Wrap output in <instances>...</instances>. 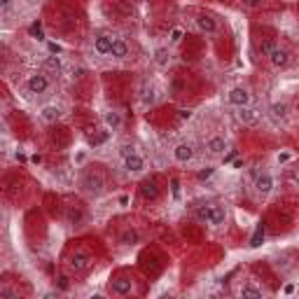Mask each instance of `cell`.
Returning <instances> with one entry per match:
<instances>
[{
	"label": "cell",
	"mask_w": 299,
	"mask_h": 299,
	"mask_svg": "<svg viewBox=\"0 0 299 299\" xmlns=\"http://www.w3.org/2000/svg\"><path fill=\"white\" fill-rule=\"evenodd\" d=\"M213 173H215L213 166H206V169H201V171H199V180H208Z\"/></svg>",
	"instance_id": "cell-29"
},
{
	"label": "cell",
	"mask_w": 299,
	"mask_h": 299,
	"mask_svg": "<svg viewBox=\"0 0 299 299\" xmlns=\"http://www.w3.org/2000/svg\"><path fill=\"white\" fill-rule=\"evenodd\" d=\"M82 190L86 194H101L103 192V178L98 175V173H86L85 178H82Z\"/></svg>",
	"instance_id": "cell-3"
},
{
	"label": "cell",
	"mask_w": 299,
	"mask_h": 299,
	"mask_svg": "<svg viewBox=\"0 0 299 299\" xmlns=\"http://www.w3.org/2000/svg\"><path fill=\"white\" fill-rule=\"evenodd\" d=\"M128 201H131L128 194H122V196H119V206H128Z\"/></svg>",
	"instance_id": "cell-40"
},
{
	"label": "cell",
	"mask_w": 299,
	"mask_h": 299,
	"mask_svg": "<svg viewBox=\"0 0 299 299\" xmlns=\"http://www.w3.org/2000/svg\"><path fill=\"white\" fill-rule=\"evenodd\" d=\"M227 101H229L232 106H236V107H243V106H250L253 96H250V91H248L246 86H234V89L229 91Z\"/></svg>",
	"instance_id": "cell-2"
},
{
	"label": "cell",
	"mask_w": 299,
	"mask_h": 299,
	"mask_svg": "<svg viewBox=\"0 0 299 299\" xmlns=\"http://www.w3.org/2000/svg\"><path fill=\"white\" fill-rule=\"evenodd\" d=\"M47 49H49L52 54H61V47H59V44H54V43H47Z\"/></svg>",
	"instance_id": "cell-37"
},
{
	"label": "cell",
	"mask_w": 299,
	"mask_h": 299,
	"mask_svg": "<svg viewBox=\"0 0 299 299\" xmlns=\"http://www.w3.org/2000/svg\"><path fill=\"white\" fill-rule=\"evenodd\" d=\"M224 222H227V211H224V206H220V203H213L211 224H213V227H222Z\"/></svg>",
	"instance_id": "cell-18"
},
{
	"label": "cell",
	"mask_w": 299,
	"mask_h": 299,
	"mask_svg": "<svg viewBox=\"0 0 299 299\" xmlns=\"http://www.w3.org/2000/svg\"><path fill=\"white\" fill-rule=\"evenodd\" d=\"M75 161H77V164H82V161H85V152H80V154L75 157Z\"/></svg>",
	"instance_id": "cell-43"
},
{
	"label": "cell",
	"mask_w": 299,
	"mask_h": 299,
	"mask_svg": "<svg viewBox=\"0 0 299 299\" xmlns=\"http://www.w3.org/2000/svg\"><path fill=\"white\" fill-rule=\"evenodd\" d=\"M241 2H243L246 7H257V5H259L262 0H241Z\"/></svg>",
	"instance_id": "cell-38"
},
{
	"label": "cell",
	"mask_w": 299,
	"mask_h": 299,
	"mask_svg": "<svg viewBox=\"0 0 299 299\" xmlns=\"http://www.w3.org/2000/svg\"><path fill=\"white\" fill-rule=\"evenodd\" d=\"M196 28H199L201 33H208V35H213V33H217V23H215V19L206 17V14H201V17L196 19Z\"/></svg>",
	"instance_id": "cell-17"
},
{
	"label": "cell",
	"mask_w": 299,
	"mask_h": 299,
	"mask_svg": "<svg viewBox=\"0 0 299 299\" xmlns=\"http://www.w3.org/2000/svg\"><path fill=\"white\" fill-rule=\"evenodd\" d=\"M178 117L185 122V119H192V110L190 107H182V110H178Z\"/></svg>",
	"instance_id": "cell-33"
},
{
	"label": "cell",
	"mask_w": 299,
	"mask_h": 299,
	"mask_svg": "<svg viewBox=\"0 0 299 299\" xmlns=\"http://www.w3.org/2000/svg\"><path fill=\"white\" fill-rule=\"evenodd\" d=\"M14 157H17V161H26V154H23V152H17Z\"/></svg>",
	"instance_id": "cell-42"
},
{
	"label": "cell",
	"mask_w": 299,
	"mask_h": 299,
	"mask_svg": "<svg viewBox=\"0 0 299 299\" xmlns=\"http://www.w3.org/2000/svg\"><path fill=\"white\" fill-rule=\"evenodd\" d=\"M12 2H14V0H0V12H2V14H7L10 7H12Z\"/></svg>",
	"instance_id": "cell-35"
},
{
	"label": "cell",
	"mask_w": 299,
	"mask_h": 299,
	"mask_svg": "<svg viewBox=\"0 0 299 299\" xmlns=\"http://www.w3.org/2000/svg\"><path fill=\"white\" fill-rule=\"evenodd\" d=\"M110 292L117 295V297H127V295L133 292V280H128V278H117V280H112Z\"/></svg>",
	"instance_id": "cell-9"
},
{
	"label": "cell",
	"mask_w": 299,
	"mask_h": 299,
	"mask_svg": "<svg viewBox=\"0 0 299 299\" xmlns=\"http://www.w3.org/2000/svg\"><path fill=\"white\" fill-rule=\"evenodd\" d=\"M180 40H182V28H173V31H171V43L178 44Z\"/></svg>",
	"instance_id": "cell-31"
},
{
	"label": "cell",
	"mask_w": 299,
	"mask_h": 299,
	"mask_svg": "<svg viewBox=\"0 0 299 299\" xmlns=\"http://www.w3.org/2000/svg\"><path fill=\"white\" fill-rule=\"evenodd\" d=\"M157 101V89L152 86V82H143V91H140V103L143 106H152Z\"/></svg>",
	"instance_id": "cell-15"
},
{
	"label": "cell",
	"mask_w": 299,
	"mask_h": 299,
	"mask_svg": "<svg viewBox=\"0 0 299 299\" xmlns=\"http://www.w3.org/2000/svg\"><path fill=\"white\" fill-rule=\"evenodd\" d=\"M234 159H236V150H229L227 154H222V161H224V164H234Z\"/></svg>",
	"instance_id": "cell-32"
},
{
	"label": "cell",
	"mask_w": 299,
	"mask_h": 299,
	"mask_svg": "<svg viewBox=\"0 0 299 299\" xmlns=\"http://www.w3.org/2000/svg\"><path fill=\"white\" fill-rule=\"evenodd\" d=\"M26 89L31 91V94H35V96H40V94H44L47 89H49V77L44 73H33L28 80H26Z\"/></svg>",
	"instance_id": "cell-1"
},
{
	"label": "cell",
	"mask_w": 299,
	"mask_h": 299,
	"mask_svg": "<svg viewBox=\"0 0 299 299\" xmlns=\"http://www.w3.org/2000/svg\"><path fill=\"white\" fill-rule=\"evenodd\" d=\"M154 64L159 65V68H169V64H171V52L166 47H159L154 52Z\"/></svg>",
	"instance_id": "cell-21"
},
{
	"label": "cell",
	"mask_w": 299,
	"mask_h": 299,
	"mask_svg": "<svg viewBox=\"0 0 299 299\" xmlns=\"http://www.w3.org/2000/svg\"><path fill=\"white\" fill-rule=\"evenodd\" d=\"M124 169H127V173H140L145 169V159L140 157L138 152H128L124 157Z\"/></svg>",
	"instance_id": "cell-7"
},
{
	"label": "cell",
	"mask_w": 299,
	"mask_h": 299,
	"mask_svg": "<svg viewBox=\"0 0 299 299\" xmlns=\"http://www.w3.org/2000/svg\"><path fill=\"white\" fill-rule=\"evenodd\" d=\"M44 68L47 70H52V73H61V59L52 54V56H47V61H44Z\"/></svg>",
	"instance_id": "cell-26"
},
{
	"label": "cell",
	"mask_w": 299,
	"mask_h": 299,
	"mask_svg": "<svg viewBox=\"0 0 299 299\" xmlns=\"http://www.w3.org/2000/svg\"><path fill=\"white\" fill-rule=\"evenodd\" d=\"M59 288L68 290V278H65V276H59Z\"/></svg>",
	"instance_id": "cell-39"
},
{
	"label": "cell",
	"mask_w": 299,
	"mask_h": 299,
	"mask_svg": "<svg viewBox=\"0 0 299 299\" xmlns=\"http://www.w3.org/2000/svg\"><path fill=\"white\" fill-rule=\"evenodd\" d=\"M140 194L148 199V201H154L157 196H159V185L154 178H145V180L140 182Z\"/></svg>",
	"instance_id": "cell-11"
},
{
	"label": "cell",
	"mask_w": 299,
	"mask_h": 299,
	"mask_svg": "<svg viewBox=\"0 0 299 299\" xmlns=\"http://www.w3.org/2000/svg\"><path fill=\"white\" fill-rule=\"evenodd\" d=\"M290 159H292V154H290V152H280V154H278V157H276V161H278V164H288Z\"/></svg>",
	"instance_id": "cell-34"
},
{
	"label": "cell",
	"mask_w": 299,
	"mask_h": 299,
	"mask_svg": "<svg viewBox=\"0 0 299 299\" xmlns=\"http://www.w3.org/2000/svg\"><path fill=\"white\" fill-rule=\"evenodd\" d=\"M68 267L73 269L75 274H80V271H86V269L91 267V257H89V253H82V250H77V253H73V255H70V259H68Z\"/></svg>",
	"instance_id": "cell-4"
},
{
	"label": "cell",
	"mask_w": 299,
	"mask_h": 299,
	"mask_svg": "<svg viewBox=\"0 0 299 299\" xmlns=\"http://www.w3.org/2000/svg\"><path fill=\"white\" fill-rule=\"evenodd\" d=\"M103 124H106L110 131H119V128L124 127L122 112H117V110H107V112H103Z\"/></svg>",
	"instance_id": "cell-13"
},
{
	"label": "cell",
	"mask_w": 299,
	"mask_h": 299,
	"mask_svg": "<svg viewBox=\"0 0 299 299\" xmlns=\"http://www.w3.org/2000/svg\"><path fill=\"white\" fill-rule=\"evenodd\" d=\"M171 192H173V199L178 201V199H180V180H178V178L171 180Z\"/></svg>",
	"instance_id": "cell-28"
},
{
	"label": "cell",
	"mask_w": 299,
	"mask_h": 299,
	"mask_svg": "<svg viewBox=\"0 0 299 299\" xmlns=\"http://www.w3.org/2000/svg\"><path fill=\"white\" fill-rule=\"evenodd\" d=\"M40 117H43V122H47V124H54V122H59V117H61V107L44 106L43 110H40Z\"/></svg>",
	"instance_id": "cell-16"
},
{
	"label": "cell",
	"mask_w": 299,
	"mask_h": 299,
	"mask_svg": "<svg viewBox=\"0 0 299 299\" xmlns=\"http://www.w3.org/2000/svg\"><path fill=\"white\" fill-rule=\"evenodd\" d=\"M206 150H208V154H213V157H222L224 150H227V140L222 136H213V138H208L206 143Z\"/></svg>",
	"instance_id": "cell-14"
},
{
	"label": "cell",
	"mask_w": 299,
	"mask_h": 299,
	"mask_svg": "<svg viewBox=\"0 0 299 299\" xmlns=\"http://www.w3.org/2000/svg\"><path fill=\"white\" fill-rule=\"evenodd\" d=\"M262 241H264V224L259 222L255 227V234L250 236V248H259L262 246Z\"/></svg>",
	"instance_id": "cell-24"
},
{
	"label": "cell",
	"mask_w": 299,
	"mask_h": 299,
	"mask_svg": "<svg viewBox=\"0 0 299 299\" xmlns=\"http://www.w3.org/2000/svg\"><path fill=\"white\" fill-rule=\"evenodd\" d=\"M173 159L178 161V164H187V161L194 159V148L190 143H178L175 148H173Z\"/></svg>",
	"instance_id": "cell-5"
},
{
	"label": "cell",
	"mask_w": 299,
	"mask_h": 299,
	"mask_svg": "<svg viewBox=\"0 0 299 299\" xmlns=\"http://www.w3.org/2000/svg\"><path fill=\"white\" fill-rule=\"evenodd\" d=\"M292 182H295V185H299V171L292 173Z\"/></svg>",
	"instance_id": "cell-44"
},
{
	"label": "cell",
	"mask_w": 299,
	"mask_h": 299,
	"mask_svg": "<svg viewBox=\"0 0 299 299\" xmlns=\"http://www.w3.org/2000/svg\"><path fill=\"white\" fill-rule=\"evenodd\" d=\"M274 47H276L274 43H262V54H264V56H269V52H271Z\"/></svg>",
	"instance_id": "cell-36"
},
{
	"label": "cell",
	"mask_w": 299,
	"mask_h": 299,
	"mask_svg": "<svg viewBox=\"0 0 299 299\" xmlns=\"http://www.w3.org/2000/svg\"><path fill=\"white\" fill-rule=\"evenodd\" d=\"M112 43H115V38H112V35L101 33L96 40H94V49H96V54H101V56H107V54L112 52Z\"/></svg>",
	"instance_id": "cell-10"
},
{
	"label": "cell",
	"mask_w": 299,
	"mask_h": 299,
	"mask_svg": "<svg viewBox=\"0 0 299 299\" xmlns=\"http://www.w3.org/2000/svg\"><path fill=\"white\" fill-rule=\"evenodd\" d=\"M264 292H262V288H257L255 283H246L243 288H241V297H262Z\"/></svg>",
	"instance_id": "cell-25"
},
{
	"label": "cell",
	"mask_w": 299,
	"mask_h": 299,
	"mask_svg": "<svg viewBox=\"0 0 299 299\" xmlns=\"http://www.w3.org/2000/svg\"><path fill=\"white\" fill-rule=\"evenodd\" d=\"M119 241H122L124 246H136V243L140 241V234L136 232V229H124L122 236H119Z\"/></svg>",
	"instance_id": "cell-22"
},
{
	"label": "cell",
	"mask_w": 299,
	"mask_h": 299,
	"mask_svg": "<svg viewBox=\"0 0 299 299\" xmlns=\"http://www.w3.org/2000/svg\"><path fill=\"white\" fill-rule=\"evenodd\" d=\"M236 119L243 124V127H250L257 122V110L250 106H243V107H236Z\"/></svg>",
	"instance_id": "cell-12"
},
{
	"label": "cell",
	"mask_w": 299,
	"mask_h": 299,
	"mask_svg": "<svg viewBox=\"0 0 299 299\" xmlns=\"http://www.w3.org/2000/svg\"><path fill=\"white\" fill-rule=\"evenodd\" d=\"M0 299H17V292L10 288H2L0 290Z\"/></svg>",
	"instance_id": "cell-30"
},
{
	"label": "cell",
	"mask_w": 299,
	"mask_h": 299,
	"mask_svg": "<svg viewBox=\"0 0 299 299\" xmlns=\"http://www.w3.org/2000/svg\"><path fill=\"white\" fill-rule=\"evenodd\" d=\"M269 61H271V65H274V68H285V65L290 64V52L276 44V47L269 52Z\"/></svg>",
	"instance_id": "cell-6"
},
{
	"label": "cell",
	"mask_w": 299,
	"mask_h": 299,
	"mask_svg": "<svg viewBox=\"0 0 299 299\" xmlns=\"http://www.w3.org/2000/svg\"><path fill=\"white\" fill-rule=\"evenodd\" d=\"M211 213H213V206H199L194 215H196V220H199V222L211 224Z\"/></svg>",
	"instance_id": "cell-23"
},
{
	"label": "cell",
	"mask_w": 299,
	"mask_h": 299,
	"mask_svg": "<svg viewBox=\"0 0 299 299\" xmlns=\"http://www.w3.org/2000/svg\"><path fill=\"white\" fill-rule=\"evenodd\" d=\"M255 190L257 194H269L271 190H274V178H271V173L262 171L255 175Z\"/></svg>",
	"instance_id": "cell-8"
},
{
	"label": "cell",
	"mask_w": 299,
	"mask_h": 299,
	"mask_svg": "<svg viewBox=\"0 0 299 299\" xmlns=\"http://www.w3.org/2000/svg\"><path fill=\"white\" fill-rule=\"evenodd\" d=\"M112 59H127L128 56V44L127 40H122V38H115V43H112Z\"/></svg>",
	"instance_id": "cell-20"
},
{
	"label": "cell",
	"mask_w": 299,
	"mask_h": 299,
	"mask_svg": "<svg viewBox=\"0 0 299 299\" xmlns=\"http://www.w3.org/2000/svg\"><path fill=\"white\" fill-rule=\"evenodd\" d=\"M288 110H290V106L285 101H276V103H271V107H269V112H271L274 119H285L288 117Z\"/></svg>",
	"instance_id": "cell-19"
},
{
	"label": "cell",
	"mask_w": 299,
	"mask_h": 299,
	"mask_svg": "<svg viewBox=\"0 0 299 299\" xmlns=\"http://www.w3.org/2000/svg\"><path fill=\"white\" fill-rule=\"evenodd\" d=\"M292 292H295V285H292V283H288V285L283 288V295H292Z\"/></svg>",
	"instance_id": "cell-41"
},
{
	"label": "cell",
	"mask_w": 299,
	"mask_h": 299,
	"mask_svg": "<svg viewBox=\"0 0 299 299\" xmlns=\"http://www.w3.org/2000/svg\"><path fill=\"white\" fill-rule=\"evenodd\" d=\"M31 35H33V38H38V40H44V33H43V23H40V21L31 23Z\"/></svg>",
	"instance_id": "cell-27"
}]
</instances>
